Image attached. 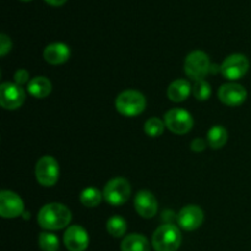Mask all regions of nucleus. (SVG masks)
Returning a JSON list of instances; mask_svg holds the SVG:
<instances>
[{"mask_svg":"<svg viewBox=\"0 0 251 251\" xmlns=\"http://www.w3.org/2000/svg\"><path fill=\"white\" fill-rule=\"evenodd\" d=\"M71 222V212L63 203H48L38 213V223L43 229L58 230L68 227Z\"/></svg>","mask_w":251,"mask_h":251,"instance_id":"nucleus-1","label":"nucleus"},{"mask_svg":"<svg viewBox=\"0 0 251 251\" xmlns=\"http://www.w3.org/2000/svg\"><path fill=\"white\" fill-rule=\"evenodd\" d=\"M180 244L181 233L176 226L166 223L154 230L152 245L156 251H176Z\"/></svg>","mask_w":251,"mask_h":251,"instance_id":"nucleus-2","label":"nucleus"},{"mask_svg":"<svg viewBox=\"0 0 251 251\" xmlns=\"http://www.w3.org/2000/svg\"><path fill=\"white\" fill-rule=\"evenodd\" d=\"M115 108L125 117H136L146 108V98L139 91H124L115 100Z\"/></svg>","mask_w":251,"mask_h":251,"instance_id":"nucleus-3","label":"nucleus"},{"mask_svg":"<svg viewBox=\"0 0 251 251\" xmlns=\"http://www.w3.org/2000/svg\"><path fill=\"white\" fill-rule=\"evenodd\" d=\"M131 194V188L126 179L124 178H114L108 181L107 185L103 190V198L109 205L112 206H122L129 199Z\"/></svg>","mask_w":251,"mask_h":251,"instance_id":"nucleus-4","label":"nucleus"},{"mask_svg":"<svg viewBox=\"0 0 251 251\" xmlns=\"http://www.w3.org/2000/svg\"><path fill=\"white\" fill-rule=\"evenodd\" d=\"M211 63L208 55L201 50H195L189 54L185 59V73L189 77L199 81L203 80L211 71Z\"/></svg>","mask_w":251,"mask_h":251,"instance_id":"nucleus-5","label":"nucleus"},{"mask_svg":"<svg viewBox=\"0 0 251 251\" xmlns=\"http://www.w3.org/2000/svg\"><path fill=\"white\" fill-rule=\"evenodd\" d=\"M164 124L174 134L184 135L193 129L194 119L185 109L176 108L164 114Z\"/></svg>","mask_w":251,"mask_h":251,"instance_id":"nucleus-6","label":"nucleus"},{"mask_svg":"<svg viewBox=\"0 0 251 251\" xmlns=\"http://www.w3.org/2000/svg\"><path fill=\"white\" fill-rule=\"evenodd\" d=\"M36 178L41 185L53 186L59 179L58 162L50 156H44L36 164Z\"/></svg>","mask_w":251,"mask_h":251,"instance_id":"nucleus-7","label":"nucleus"},{"mask_svg":"<svg viewBox=\"0 0 251 251\" xmlns=\"http://www.w3.org/2000/svg\"><path fill=\"white\" fill-rule=\"evenodd\" d=\"M249 70V60L243 54H232L221 65V73L226 78L235 81L242 78Z\"/></svg>","mask_w":251,"mask_h":251,"instance_id":"nucleus-8","label":"nucleus"},{"mask_svg":"<svg viewBox=\"0 0 251 251\" xmlns=\"http://www.w3.org/2000/svg\"><path fill=\"white\" fill-rule=\"evenodd\" d=\"M25 98L26 93L21 86L11 82H4L0 86V104L4 109H17L24 104Z\"/></svg>","mask_w":251,"mask_h":251,"instance_id":"nucleus-9","label":"nucleus"},{"mask_svg":"<svg viewBox=\"0 0 251 251\" xmlns=\"http://www.w3.org/2000/svg\"><path fill=\"white\" fill-rule=\"evenodd\" d=\"M24 213V202L17 194L10 190L0 193V216L4 218L19 217Z\"/></svg>","mask_w":251,"mask_h":251,"instance_id":"nucleus-10","label":"nucleus"},{"mask_svg":"<svg viewBox=\"0 0 251 251\" xmlns=\"http://www.w3.org/2000/svg\"><path fill=\"white\" fill-rule=\"evenodd\" d=\"M90 238L81 226H71L64 234V244L69 251H85L87 249Z\"/></svg>","mask_w":251,"mask_h":251,"instance_id":"nucleus-11","label":"nucleus"},{"mask_svg":"<svg viewBox=\"0 0 251 251\" xmlns=\"http://www.w3.org/2000/svg\"><path fill=\"white\" fill-rule=\"evenodd\" d=\"M248 92L242 85L238 83H226L221 86L218 91V98L221 102L229 107H237V105L243 104L247 100Z\"/></svg>","mask_w":251,"mask_h":251,"instance_id":"nucleus-12","label":"nucleus"},{"mask_svg":"<svg viewBox=\"0 0 251 251\" xmlns=\"http://www.w3.org/2000/svg\"><path fill=\"white\" fill-rule=\"evenodd\" d=\"M203 211L196 205H188L180 210L178 215V223L184 230H195L202 225Z\"/></svg>","mask_w":251,"mask_h":251,"instance_id":"nucleus-13","label":"nucleus"},{"mask_svg":"<svg viewBox=\"0 0 251 251\" xmlns=\"http://www.w3.org/2000/svg\"><path fill=\"white\" fill-rule=\"evenodd\" d=\"M135 210L141 217L152 218L156 216L158 210V202L151 191L141 190L136 194L134 200Z\"/></svg>","mask_w":251,"mask_h":251,"instance_id":"nucleus-14","label":"nucleus"},{"mask_svg":"<svg viewBox=\"0 0 251 251\" xmlns=\"http://www.w3.org/2000/svg\"><path fill=\"white\" fill-rule=\"evenodd\" d=\"M43 56L47 63L51 64V65L64 64L70 58V48L65 43L55 42V43H51L46 47L43 51Z\"/></svg>","mask_w":251,"mask_h":251,"instance_id":"nucleus-15","label":"nucleus"},{"mask_svg":"<svg viewBox=\"0 0 251 251\" xmlns=\"http://www.w3.org/2000/svg\"><path fill=\"white\" fill-rule=\"evenodd\" d=\"M191 92L190 83L186 80H176L169 85L167 95L172 102H183Z\"/></svg>","mask_w":251,"mask_h":251,"instance_id":"nucleus-16","label":"nucleus"},{"mask_svg":"<svg viewBox=\"0 0 251 251\" xmlns=\"http://www.w3.org/2000/svg\"><path fill=\"white\" fill-rule=\"evenodd\" d=\"M27 90L34 98H46L51 92V82L44 76H38L29 81Z\"/></svg>","mask_w":251,"mask_h":251,"instance_id":"nucleus-17","label":"nucleus"},{"mask_svg":"<svg viewBox=\"0 0 251 251\" xmlns=\"http://www.w3.org/2000/svg\"><path fill=\"white\" fill-rule=\"evenodd\" d=\"M122 251H150V244L141 234H129L122 242Z\"/></svg>","mask_w":251,"mask_h":251,"instance_id":"nucleus-18","label":"nucleus"},{"mask_svg":"<svg viewBox=\"0 0 251 251\" xmlns=\"http://www.w3.org/2000/svg\"><path fill=\"white\" fill-rule=\"evenodd\" d=\"M228 140V132L221 125H215L210 129L207 134V141L212 149H221L225 146V144Z\"/></svg>","mask_w":251,"mask_h":251,"instance_id":"nucleus-19","label":"nucleus"},{"mask_svg":"<svg viewBox=\"0 0 251 251\" xmlns=\"http://www.w3.org/2000/svg\"><path fill=\"white\" fill-rule=\"evenodd\" d=\"M103 198V194L96 188H87L81 193L80 200L83 206L86 207H96L100 203Z\"/></svg>","mask_w":251,"mask_h":251,"instance_id":"nucleus-20","label":"nucleus"},{"mask_svg":"<svg viewBox=\"0 0 251 251\" xmlns=\"http://www.w3.org/2000/svg\"><path fill=\"white\" fill-rule=\"evenodd\" d=\"M107 230L112 237L122 238L126 232V221L120 216H114L108 220Z\"/></svg>","mask_w":251,"mask_h":251,"instance_id":"nucleus-21","label":"nucleus"},{"mask_svg":"<svg viewBox=\"0 0 251 251\" xmlns=\"http://www.w3.org/2000/svg\"><path fill=\"white\" fill-rule=\"evenodd\" d=\"M38 245L43 251H58L59 239L55 234L43 232L38 237Z\"/></svg>","mask_w":251,"mask_h":251,"instance_id":"nucleus-22","label":"nucleus"},{"mask_svg":"<svg viewBox=\"0 0 251 251\" xmlns=\"http://www.w3.org/2000/svg\"><path fill=\"white\" fill-rule=\"evenodd\" d=\"M164 126H166V124L161 119H158V118H150L145 123V132L151 137H158L163 134Z\"/></svg>","mask_w":251,"mask_h":251,"instance_id":"nucleus-23","label":"nucleus"},{"mask_svg":"<svg viewBox=\"0 0 251 251\" xmlns=\"http://www.w3.org/2000/svg\"><path fill=\"white\" fill-rule=\"evenodd\" d=\"M193 93H194V96H195L196 100H206L211 97L212 90H211V86L207 81L199 80V81H196L195 85H194Z\"/></svg>","mask_w":251,"mask_h":251,"instance_id":"nucleus-24","label":"nucleus"},{"mask_svg":"<svg viewBox=\"0 0 251 251\" xmlns=\"http://www.w3.org/2000/svg\"><path fill=\"white\" fill-rule=\"evenodd\" d=\"M11 39L6 36V34H0V55L5 56L10 50H11Z\"/></svg>","mask_w":251,"mask_h":251,"instance_id":"nucleus-25","label":"nucleus"},{"mask_svg":"<svg viewBox=\"0 0 251 251\" xmlns=\"http://www.w3.org/2000/svg\"><path fill=\"white\" fill-rule=\"evenodd\" d=\"M28 78H29V74L28 71L25 70V69H20V70H17L14 75L15 83L19 86H22L24 83H26L27 81H28Z\"/></svg>","mask_w":251,"mask_h":251,"instance_id":"nucleus-26","label":"nucleus"},{"mask_svg":"<svg viewBox=\"0 0 251 251\" xmlns=\"http://www.w3.org/2000/svg\"><path fill=\"white\" fill-rule=\"evenodd\" d=\"M205 147H206V144L202 139H195L193 142H191V150H193L194 152L203 151Z\"/></svg>","mask_w":251,"mask_h":251,"instance_id":"nucleus-27","label":"nucleus"},{"mask_svg":"<svg viewBox=\"0 0 251 251\" xmlns=\"http://www.w3.org/2000/svg\"><path fill=\"white\" fill-rule=\"evenodd\" d=\"M46 1L48 2V4L53 5V6H60V5L65 4L66 0H46Z\"/></svg>","mask_w":251,"mask_h":251,"instance_id":"nucleus-28","label":"nucleus"},{"mask_svg":"<svg viewBox=\"0 0 251 251\" xmlns=\"http://www.w3.org/2000/svg\"><path fill=\"white\" fill-rule=\"evenodd\" d=\"M21 1H31V0H21Z\"/></svg>","mask_w":251,"mask_h":251,"instance_id":"nucleus-29","label":"nucleus"}]
</instances>
